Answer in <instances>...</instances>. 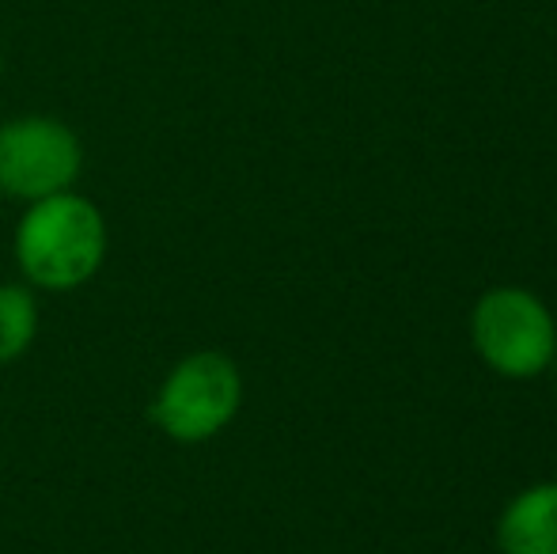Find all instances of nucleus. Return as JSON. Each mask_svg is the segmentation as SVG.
Listing matches in <instances>:
<instances>
[{"label": "nucleus", "mask_w": 557, "mask_h": 554, "mask_svg": "<svg viewBox=\"0 0 557 554\" xmlns=\"http://www.w3.org/2000/svg\"><path fill=\"white\" fill-rule=\"evenodd\" d=\"M111 251L107 217L88 194L61 190L23 206L12 255L23 285L35 293H76L103 270Z\"/></svg>", "instance_id": "1"}, {"label": "nucleus", "mask_w": 557, "mask_h": 554, "mask_svg": "<svg viewBox=\"0 0 557 554\" xmlns=\"http://www.w3.org/2000/svg\"><path fill=\"white\" fill-rule=\"evenodd\" d=\"M243 372L224 349H194L178 357L152 395L148 418L175 444H209L243 410Z\"/></svg>", "instance_id": "2"}, {"label": "nucleus", "mask_w": 557, "mask_h": 554, "mask_svg": "<svg viewBox=\"0 0 557 554\" xmlns=\"http://www.w3.org/2000/svg\"><path fill=\"white\" fill-rule=\"evenodd\" d=\"M470 346L478 361L497 377L535 380L550 372L557 319L531 288L493 285L470 308Z\"/></svg>", "instance_id": "3"}, {"label": "nucleus", "mask_w": 557, "mask_h": 554, "mask_svg": "<svg viewBox=\"0 0 557 554\" xmlns=\"http://www.w3.org/2000/svg\"><path fill=\"white\" fill-rule=\"evenodd\" d=\"M84 171V140L53 114H20L0 122V194L12 201L73 190Z\"/></svg>", "instance_id": "4"}, {"label": "nucleus", "mask_w": 557, "mask_h": 554, "mask_svg": "<svg viewBox=\"0 0 557 554\" xmlns=\"http://www.w3.org/2000/svg\"><path fill=\"white\" fill-rule=\"evenodd\" d=\"M493 535L500 554H557V479L508 497Z\"/></svg>", "instance_id": "5"}, {"label": "nucleus", "mask_w": 557, "mask_h": 554, "mask_svg": "<svg viewBox=\"0 0 557 554\" xmlns=\"http://www.w3.org/2000/svg\"><path fill=\"white\" fill-rule=\"evenodd\" d=\"M38 338V296L23 281L0 285V365H12Z\"/></svg>", "instance_id": "6"}, {"label": "nucleus", "mask_w": 557, "mask_h": 554, "mask_svg": "<svg viewBox=\"0 0 557 554\" xmlns=\"http://www.w3.org/2000/svg\"><path fill=\"white\" fill-rule=\"evenodd\" d=\"M550 377L557 380V349H554V361H550Z\"/></svg>", "instance_id": "7"}, {"label": "nucleus", "mask_w": 557, "mask_h": 554, "mask_svg": "<svg viewBox=\"0 0 557 554\" xmlns=\"http://www.w3.org/2000/svg\"><path fill=\"white\" fill-rule=\"evenodd\" d=\"M0 76H4V53H0Z\"/></svg>", "instance_id": "8"}]
</instances>
